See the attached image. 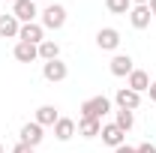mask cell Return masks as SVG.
Instances as JSON below:
<instances>
[{
	"label": "cell",
	"mask_w": 156,
	"mask_h": 153,
	"mask_svg": "<svg viewBox=\"0 0 156 153\" xmlns=\"http://www.w3.org/2000/svg\"><path fill=\"white\" fill-rule=\"evenodd\" d=\"M12 57L18 60V63H33L39 60V45H30V42H15V48H12Z\"/></svg>",
	"instance_id": "30bf717a"
},
{
	"label": "cell",
	"mask_w": 156,
	"mask_h": 153,
	"mask_svg": "<svg viewBox=\"0 0 156 153\" xmlns=\"http://www.w3.org/2000/svg\"><path fill=\"white\" fill-rule=\"evenodd\" d=\"M0 153H3V144H0Z\"/></svg>",
	"instance_id": "4316f807"
},
{
	"label": "cell",
	"mask_w": 156,
	"mask_h": 153,
	"mask_svg": "<svg viewBox=\"0 0 156 153\" xmlns=\"http://www.w3.org/2000/svg\"><path fill=\"white\" fill-rule=\"evenodd\" d=\"M96 45L102 51H117L120 48V30L117 27H102L96 33Z\"/></svg>",
	"instance_id": "8992f818"
},
{
	"label": "cell",
	"mask_w": 156,
	"mask_h": 153,
	"mask_svg": "<svg viewBox=\"0 0 156 153\" xmlns=\"http://www.w3.org/2000/svg\"><path fill=\"white\" fill-rule=\"evenodd\" d=\"M33 3H36V0H33Z\"/></svg>",
	"instance_id": "83f0119b"
},
{
	"label": "cell",
	"mask_w": 156,
	"mask_h": 153,
	"mask_svg": "<svg viewBox=\"0 0 156 153\" xmlns=\"http://www.w3.org/2000/svg\"><path fill=\"white\" fill-rule=\"evenodd\" d=\"M114 102L117 108H126V111H135L138 105H141V93H135V90H129V87H120L114 93Z\"/></svg>",
	"instance_id": "ba28073f"
},
{
	"label": "cell",
	"mask_w": 156,
	"mask_h": 153,
	"mask_svg": "<svg viewBox=\"0 0 156 153\" xmlns=\"http://www.w3.org/2000/svg\"><path fill=\"white\" fill-rule=\"evenodd\" d=\"M12 3H15V0H12Z\"/></svg>",
	"instance_id": "f1b7e54d"
},
{
	"label": "cell",
	"mask_w": 156,
	"mask_h": 153,
	"mask_svg": "<svg viewBox=\"0 0 156 153\" xmlns=\"http://www.w3.org/2000/svg\"><path fill=\"white\" fill-rule=\"evenodd\" d=\"M105 9H108L111 15H129L132 0H105Z\"/></svg>",
	"instance_id": "ffe728a7"
},
{
	"label": "cell",
	"mask_w": 156,
	"mask_h": 153,
	"mask_svg": "<svg viewBox=\"0 0 156 153\" xmlns=\"http://www.w3.org/2000/svg\"><path fill=\"white\" fill-rule=\"evenodd\" d=\"M42 138H45V135H42V126H39L36 120L21 126V141H24V144H30V147H39V144H42Z\"/></svg>",
	"instance_id": "7c38bea8"
},
{
	"label": "cell",
	"mask_w": 156,
	"mask_h": 153,
	"mask_svg": "<svg viewBox=\"0 0 156 153\" xmlns=\"http://www.w3.org/2000/svg\"><path fill=\"white\" fill-rule=\"evenodd\" d=\"M126 87L135 90V93H144V90H150V75H147L144 69H132V72H129V81H126Z\"/></svg>",
	"instance_id": "4fadbf2b"
},
{
	"label": "cell",
	"mask_w": 156,
	"mask_h": 153,
	"mask_svg": "<svg viewBox=\"0 0 156 153\" xmlns=\"http://www.w3.org/2000/svg\"><path fill=\"white\" fill-rule=\"evenodd\" d=\"M36 147H30V144H24V141H18L15 147H12V153H33Z\"/></svg>",
	"instance_id": "44dd1931"
},
{
	"label": "cell",
	"mask_w": 156,
	"mask_h": 153,
	"mask_svg": "<svg viewBox=\"0 0 156 153\" xmlns=\"http://www.w3.org/2000/svg\"><path fill=\"white\" fill-rule=\"evenodd\" d=\"M45 30H60L63 24H66V6H60V3H51V6H45L42 9V21H39Z\"/></svg>",
	"instance_id": "7a4b0ae2"
},
{
	"label": "cell",
	"mask_w": 156,
	"mask_h": 153,
	"mask_svg": "<svg viewBox=\"0 0 156 153\" xmlns=\"http://www.w3.org/2000/svg\"><path fill=\"white\" fill-rule=\"evenodd\" d=\"M147 93H150V99L156 102V81H150V90H147Z\"/></svg>",
	"instance_id": "cb8c5ba5"
},
{
	"label": "cell",
	"mask_w": 156,
	"mask_h": 153,
	"mask_svg": "<svg viewBox=\"0 0 156 153\" xmlns=\"http://www.w3.org/2000/svg\"><path fill=\"white\" fill-rule=\"evenodd\" d=\"M60 57V45L54 42V39H45V42H39V60H57Z\"/></svg>",
	"instance_id": "ac0fdd59"
},
{
	"label": "cell",
	"mask_w": 156,
	"mask_h": 153,
	"mask_svg": "<svg viewBox=\"0 0 156 153\" xmlns=\"http://www.w3.org/2000/svg\"><path fill=\"white\" fill-rule=\"evenodd\" d=\"M150 18H153V15H150L147 6H132V9H129V24H132L135 30H147V27H150Z\"/></svg>",
	"instance_id": "8fae6325"
},
{
	"label": "cell",
	"mask_w": 156,
	"mask_h": 153,
	"mask_svg": "<svg viewBox=\"0 0 156 153\" xmlns=\"http://www.w3.org/2000/svg\"><path fill=\"white\" fill-rule=\"evenodd\" d=\"M114 123L123 129V132H129V129L135 126V114H132V111H126V108H117V111H114Z\"/></svg>",
	"instance_id": "d6986e66"
},
{
	"label": "cell",
	"mask_w": 156,
	"mask_h": 153,
	"mask_svg": "<svg viewBox=\"0 0 156 153\" xmlns=\"http://www.w3.org/2000/svg\"><path fill=\"white\" fill-rule=\"evenodd\" d=\"M57 120H60V114H57L54 105H39L36 108V123L42 126V129H45V126H54Z\"/></svg>",
	"instance_id": "e0dca14e"
},
{
	"label": "cell",
	"mask_w": 156,
	"mask_h": 153,
	"mask_svg": "<svg viewBox=\"0 0 156 153\" xmlns=\"http://www.w3.org/2000/svg\"><path fill=\"white\" fill-rule=\"evenodd\" d=\"M147 9H150V15H156V0H150V3H147Z\"/></svg>",
	"instance_id": "d4e9b609"
},
{
	"label": "cell",
	"mask_w": 156,
	"mask_h": 153,
	"mask_svg": "<svg viewBox=\"0 0 156 153\" xmlns=\"http://www.w3.org/2000/svg\"><path fill=\"white\" fill-rule=\"evenodd\" d=\"M150 0H132V6H147Z\"/></svg>",
	"instance_id": "484cf974"
},
{
	"label": "cell",
	"mask_w": 156,
	"mask_h": 153,
	"mask_svg": "<svg viewBox=\"0 0 156 153\" xmlns=\"http://www.w3.org/2000/svg\"><path fill=\"white\" fill-rule=\"evenodd\" d=\"M111 111V99L108 96H90L81 102V117H93V120H102V117Z\"/></svg>",
	"instance_id": "6da1fadb"
},
{
	"label": "cell",
	"mask_w": 156,
	"mask_h": 153,
	"mask_svg": "<svg viewBox=\"0 0 156 153\" xmlns=\"http://www.w3.org/2000/svg\"><path fill=\"white\" fill-rule=\"evenodd\" d=\"M75 135V120L72 117H60L57 123H54V138L57 141H69Z\"/></svg>",
	"instance_id": "2e32d148"
},
{
	"label": "cell",
	"mask_w": 156,
	"mask_h": 153,
	"mask_svg": "<svg viewBox=\"0 0 156 153\" xmlns=\"http://www.w3.org/2000/svg\"><path fill=\"white\" fill-rule=\"evenodd\" d=\"M18 30H21V21L9 12V15H0V36L3 39H15L18 36Z\"/></svg>",
	"instance_id": "5bb4252c"
},
{
	"label": "cell",
	"mask_w": 156,
	"mask_h": 153,
	"mask_svg": "<svg viewBox=\"0 0 156 153\" xmlns=\"http://www.w3.org/2000/svg\"><path fill=\"white\" fill-rule=\"evenodd\" d=\"M135 150H138V153H156V144H150V141H144V144H138Z\"/></svg>",
	"instance_id": "7402d4cb"
},
{
	"label": "cell",
	"mask_w": 156,
	"mask_h": 153,
	"mask_svg": "<svg viewBox=\"0 0 156 153\" xmlns=\"http://www.w3.org/2000/svg\"><path fill=\"white\" fill-rule=\"evenodd\" d=\"M18 39H21V42H30V45H39V42H45V27H42L39 21L21 24V30H18Z\"/></svg>",
	"instance_id": "5b68a950"
},
{
	"label": "cell",
	"mask_w": 156,
	"mask_h": 153,
	"mask_svg": "<svg viewBox=\"0 0 156 153\" xmlns=\"http://www.w3.org/2000/svg\"><path fill=\"white\" fill-rule=\"evenodd\" d=\"M114 153H138V150L129 147V144H120V147H114Z\"/></svg>",
	"instance_id": "603a6c76"
},
{
	"label": "cell",
	"mask_w": 156,
	"mask_h": 153,
	"mask_svg": "<svg viewBox=\"0 0 156 153\" xmlns=\"http://www.w3.org/2000/svg\"><path fill=\"white\" fill-rule=\"evenodd\" d=\"M69 75V66L63 63V60H48V63H42V78L45 81H51V84H57V81H63V78Z\"/></svg>",
	"instance_id": "3957f363"
},
{
	"label": "cell",
	"mask_w": 156,
	"mask_h": 153,
	"mask_svg": "<svg viewBox=\"0 0 156 153\" xmlns=\"http://www.w3.org/2000/svg\"><path fill=\"white\" fill-rule=\"evenodd\" d=\"M99 135H102V144H108V147H120V144H126V132H123L117 123H105Z\"/></svg>",
	"instance_id": "9c48e42d"
},
{
	"label": "cell",
	"mask_w": 156,
	"mask_h": 153,
	"mask_svg": "<svg viewBox=\"0 0 156 153\" xmlns=\"http://www.w3.org/2000/svg\"><path fill=\"white\" fill-rule=\"evenodd\" d=\"M108 69H111L114 78H129V72L135 69V60L129 57V54H114L111 63H108Z\"/></svg>",
	"instance_id": "52a82bcc"
},
{
	"label": "cell",
	"mask_w": 156,
	"mask_h": 153,
	"mask_svg": "<svg viewBox=\"0 0 156 153\" xmlns=\"http://www.w3.org/2000/svg\"><path fill=\"white\" fill-rule=\"evenodd\" d=\"M78 135H84V138H96L99 132H102V120H93V117H81L75 123Z\"/></svg>",
	"instance_id": "9a60e30c"
},
{
	"label": "cell",
	"mask_w": 156,
	"mask_h": 153,
	"mask_svg": "<svg viewBox=\"0 0 156 153\" xmlns=\"http://www.w3.org/2000/svg\"><path fill=\"white\" fill-rule=\"evenodd\" d=\"M12 15H15L21 24H30V21H36L39 9H36L33 0H15V3H12Z\"/></svg>",
	"instance_id": "277c9868"
}]
</instances>
